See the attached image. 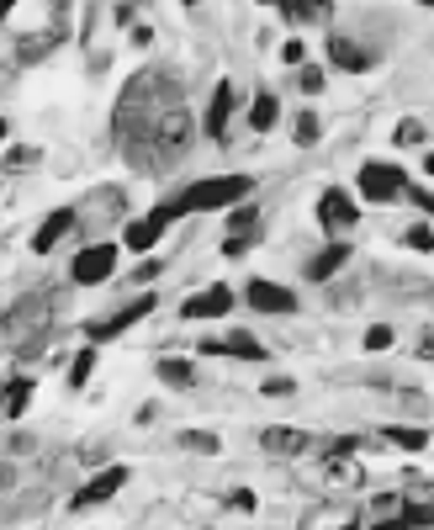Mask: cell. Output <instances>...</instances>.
<instances>
[{
	"mask_svg": "<svg viewBox=\"0 0 434 530\" xmlns=\"http://www.w3.org/2000/svg\"><path fill=\"white\" fill-rule=\"evenodd\" d=\"M175 101H180V85H175L170 74H154V69H138V74L122 85V96H117V106H111V138L122 143V154L133 159V170H143V143H148L154 117L170 111Z\"/></svg>",
	"mask_w": 434,
	"mask_h": 530,
	"instance_id": "6da1fadb",
	"label": "cell"
},
{
	"mask_svg": "<svg viewBox=\"0 0 434 530\" xmlns=\"http://www.w3.org/2000/svg\"><path fill=\"white\" fill-rule=\"evenodd\" d=\"M191 138H196V117L175 101V106H170V111H159V117H154V127H148V143H143V170H148V175H164L175 159H186Z\"/></svg>",
	"mask_w": 434,
	"mask_h": 530,
	"instance_id": "7a4b0ae2",
	"label": "cell"
},
{
	"mask_svg": "<svg viewBox=\"0 0 434 530\" xmlns=\"http://www.w3.org/2000/svg\"><path fill=\"white\" fill-rule=\"evenodd\" d=\"M255 191V181L249 175H207V181H191L175 202H164L159 212L175 223L180 212H223V207H239L244 196Z\"/></svg>",
	"mask_w": 434,
	"mask_h": 530,
	"instance_id": "3957f363",
	"label": "cell"
},
{
	"mask_svg": "<svg viewBox=\"0 0 434 530\" xmlns=\"http://www.w3.org/2000/svg\"><path fill=\"white\" fill-rule=\"evenodd\" d=\"M403 191H408L403 165H392V159H371V165H361V202H398Z\"/></svg>",
	"mask_w": 434,
	"mask_h": 530,
	"instance_id": "277c9868",
	"label": "cell"
},
{
	"mask_svg": "<svg viewBox=\"0 0 434 530\" xmlns=\"http://www.w3.org/2000/svg\"><path fill=\"white\" fill-rule=\"evenodd\" d=\"M111 271H117V244H85L69 260V281L74 287H101V281H111Z\"/></svg>",
	"mask_w": 434,
	"mask_h": 530,
	"instance_id": "5b68a950",
	"label": "cell"
},
{
	"mask_svg": "<svg viewBox=\"0 0 434 530\" xmlns=\"http://www.w3.org/2000/svg\"><path fill=\"white\" fill-rule=\"evenodd\" d=\"M154 308H159V297H154V292H143V297H133L127 308H117L111 319L90 324V329H85V334H90V350H95V345H106V340H117V334H127V329H133L138 319H148Z\"/></svg>",
	"mask_w": 434,
	"mask_h": 530,
	"instance_id": "8992f818",
	"label": "cell"
},
{
	"mask_svg": "<svg viewBox=\"0 0 434 530\" xmlns=\"http://www.w3.org/2000/svg\"><path fill=\"white\" fill-rule=\"evenodd\" d=\"M255 239H260V207H255V202L228 207V239H223V255L239 260V255L255 250Z\"/></svg>",
	"mask_w": 434,
	"mask_h": 530,
	"instance_id": "52a82bcc",
	"label": "cell"
},
{
	"mask_svg": "<svg viewBox=\"0 0 434 530\" xmlns=\"http://www.w3.org/2000/svg\"><path fill=\"white\" fill-rule=\"evenodd\" d=\"M318 223H324L329 234H350V228L361 223V202H355L345 186H329V191L318 196Z\"/></svg>",
	"mask_w": 434,
	"mask_h": 530,
	"instance_id": "ba28073f",
	"label": "cell"
},
{
	"mask_svg": "<svg viewBox=\"0 0 434 530\" xmlns=\"http://www.w3.org/2000/svg\"><path fill=\"white\" fill-rule=\"evenodd\" d=\"M64 37H69V27H58V21H53V27H37V32H27V37L16 42V64H21V69L42 64V58H48V53H53Z\"/></svg>",
	"mask_w": 434,
	"mask_h": 530,
	"instance_id": "9c48e42d",
	"label": "cell"
},
{
	"mask_svg": "<svg viewBox=\"0 0 434 530\" xmlns=\"http://www.w3.org/2000/svg\"><path fill=\"white\" fill-rule=\"evenodd\" d=\"M260 446H265V457L292 462V457H308V451H313V435H308V430H292V425H270V430L260 435Z\"/></svg>",
	"mask_w": 434,
	"mask_h": 530,
	"instance_id": "30bf717a",
	"label": "cell"
},
{
	"mask_svg": "<svg viewBox=\"0 0 434 530\" xmlns=\"http://www.w3.org/2000/svg\"><path fill=\"white\" fill-rule=\"evenodd\" d=\"M329 58H334L339 69H350V74H366V69L377 64V53H371L366 42H355L350 32H329Z\"/></svg>",
	"mask_w": 434,
	"mask_h": 530,
	"instance_id": "8fae6325",
	"label": "cell"
},
{
	"mask_svg": "<svg viewBox=\"0 0 434 530\" xmlns=\"http://www.w3.org/2000/svg\"><path fill=\"white\" fill-rule=\"evenodd\" d=\"M80 223V212L74 207H58V212H48L42 223H37V234H32V255H48V250H58L64 239H69V228Z\"/></svg>",
	"mask_w": 434,
	"mask_h": 530,
	"instance_id": "7c38bea8",
	"label": "cell"
},
{
	"mask_svg": "<svg viewBox=\"0 0 434 530\" xmlns=\"http://www.w3.org/2000/svg\"><path fill=\"white\" fill-rule=\"evenodd\" d=\"M127 488V467H106V472H95L85 488H80V499H74V510H90V504H106V499H117Z\"/></svg>",
	"mask_w": 434,
	"mask_h": 530,
	"instance_id": "4fadbf2b",
	"label": "cell"
},
{
	"mask_svg": "<svg viewBox=\"0 0 434 530\" xmlns=\"http://www.w3.org/2000/svg\"><path fill=\"white\" fill-rule=\"evenodd\" d=\"M180 313H186V319H228V313H233V287H207V292L186 297Z\"/></svg>",
	"mask_w": 434,
	"mask_h": 530,
	"instance_id": "5bb4252c",
	"label": "cell"
},
{
	"mask_svg": "<svg viewBox=\"0 0 434 530\" xmlns=\"http://www.w3.org/2000/svg\"><path fill=\"white\" fill-rule=\"evenodd\" d=\"M228 117H233V80H217V90H212V101H207V138H228Z\"/></svg>",
	"mask_w": 434,
	"mask_h": 530,
	"instance_id": "9a60e30c",
	"label": "cell"
},
{
	"mask_svg": "<svg viewBox=\"0 0 434 530\" xmlns=\"http://www.w3.org/2000/svg\"><path fill=\"white\" fill-rule=\"evenodd\" d=\"M164 228H170V218L154 207L148 218H133V223H127L122 244H127V250H138V255H148V244H159V239H164Z\"/></svg>",
	"mask_w": 434,
	"mask_h": 530,
	"instance_id": "2e32d148",
	"label": "cell"
},
{
	"mask_svg": "<svg viewBox=\"0 0 434 530\" xmlns=\"http://www.w3.org/2000/svg\"><path fill=\"white\" fill-rule=\"evenodd\" d=\"M249 308H260V313H297V297L286 292V287H276V281H249Z\"/></svg>",
	"mask_w": 434,
	"mask_h": 530,
	"instance_id": "e0dca14e",
	"label": "cell"
},
{
	"mask_svg": "<svg viewBox=\"0 0 434 530\" xmlns=\"http://www.w3.org/2000/svg\"><path fill=\"white\" fill-rule=\"evenodd\" d=\"M339 265H350V244H329L324 255H313L308 260V281H329Z\"/></svg>",
	"mask_w": 434,
	"mask_h": 530,
	"instance_id": "ac0fdd59",
	"label": "cell"
},
{
	"mask_svg": "<svg viewBox=\"0 0 434 530\" xmlns=\"http://www.w3.org/2000/svg\"><path fill=\"white\" fill-rule=\"evenodd\" d=\"M154 372H159V382H164V388H175V393L196 388V366H191V361H180V356H164Z\"/></svg>",
	"mask_w": 434,
	"mask_h": 530,
	"instance_id": "d6986e66",
	"label": "cell"
},
{
	"mask_svg": "<svg viewBox=\"0 0 434 530\" xmlns=\"http://www.w3.org/2000/svg\"><path fill=\"white\" fill-rule=\"evenodd\" d=\"M276 117H281L276 90H260V96H255V106H249V127H255V133H270V127H276Z\"/></svg>",
	"mask_w": 434,
	"mask_h": 530,
	"instance_id": "ffe728a7",
	"label": "cell"
},
{
	"mask_svg": "<svg viewBox=\"0 0 434 530\" xmlns=\"http://www.w3.org/2000/svg\"><path fill=\"white\" fill-rule=\"evenodd\" d=\"M223 356H239V361H265V345H260L249 329H228V340H223Z\"/></svg>",
	"mask_w": 434,
	"mask_h": 530,
	"instance_id": "44dd1931",
	"label": "cell"
},
{
	"mask_svg": "<svg viewBox=\"0 0 434 530\" xmlns=\"http://www.w3.org/2000/svg\"><path fill=\"white\" fill-rule=\"evenodd\" d=\"M387 441H392L398 451H414V457H419V451H430V430H419V425H392V430H387Z\"/></svg>",
	"mask_w": 434,
	"mask_h": 530,
	"instance_id": "7402d4cb",
	"label": "cell"
},
{
	"mask_svg": "<svg viewBox=\"0 0 434 530\" xmlns=\"http://www.w3.org/2000/svg\"><path fill=\"white\" fill-rule=\"evenodd\" d=\"M27 403H32V377H16V382L0 393V409L16 419V414H27Z\"/></svg>",
	"mask_w": 434,
	"mask_h": 530,
	"instance_id": "603a6c76",
	"label": "cell"
},
{
	"mask_svg": "<svg viewBox=\"0 0 434 530\" xmlns=\"http://www.w3.org/2000/svg\"><path fill=\"white\" fill-rule=\"evenodd\" d=\"M180 446L196 451V457H217V451H223V441H217L212 430H180Z\"/></svg>",
	"mask_w": 434,
	"mask_h": 530,
	"instance_id": "cb8c5ba5",
	"label": "cell"
},
{
	"mask_svg": "<svg viewBox=\"0 0 434 530\" xmlns=\"http://www.w3.org/2000/svg\"><path fill=\"white\" fill-rule=\"evenodd\" d=\"M292 138H297L302 149H308V143H318V138H324V117H318V111H302V117L292 122Z\"/></svg>",
	"mask_w": 434,
	"mask_h": 530,
	"instance_id": "d4e9b609",
	"label": "cell"
},
{
	"mask_svg": "<svg viewBox=\"0 0 434 530\" xmlns=\"http://www.w3.org/2000/svg\"><path fill=\"white\" fill-rule=\"evenodd\" d=\"M329 483H366L361 457H350V462H329Z\"/></svg>",
	"mask_w": 434,
	"mask_h": 530,
	"instance_id": "484cf974",
	"label": "cell"
},
{
	"mask_svg": "<svg viewBox=\"0 0 434 530\" xmlns=\"http://www.w3.org/2000/svg\"><path fill=\"white\" fill-rule=\"evenodd\" d=\"M403 244H408V250H419V255H430V250H434V228H430V218H419V223H414V228L403 234Z\"/></svg>",
	"mask_w": 434,
	"mask_h": 530,
	"instance_id": "4316f807",
	"label": "cell"
},
{
	"mask_svg": "<svg viewBox=\"0 0 434 530\" xmlns=\"http://www.w3.org/2000/svg\"><path fill=\"white\" fill-rule=\"evenodd\" d=\"M398 520H403V530H430V504H424V499H414V504H403V515H398Z\"/></svg>",
	"mask_w": 434,
	"mask_h": 530,
	"instance_id": "83f0119b",
	"label": "cell"
},
{
	"mask_svg": "<svg viewBox=\"0 0 434 530\" xmlns=\"http://www.w3.org/2000/svg\"><path fill=\"white\" fill-rule=\"evenodd\" d=\"M392 143H398V149H403V143H424V122H419V117H403V122L392 127Z\"/></svg>",
	"mask_w": 434,
	"mask_h": 530,
	"instance_id": "f1b7e54d",
	"label": "cell"
},
{
	"mask_svg": "<svg viewBox=\"0 0 434 530\" xmlns=\"http://www.w3.org/2000/svg\"><path fill=\"white\" fill-rule=\"evenodd\" d=\"M281 11L297 16V21H313L318 11H329V0H281Z\"/></svg>",
	"mask_w": 434,
	"mask_h": 530,
	"instance_id": "f546056e",
	"label": "cell"
},
{
	"mask_svg": "<svg viewBox=\"0 0 434 530\" xmlns=\"http://www.w3.org/2000/svg\"><path fill=\"white\" fill-rule=\"evenodd\" d=\"M37 159H42V154H37V149H32V143H16V149H11V154H5V170H32V165H37Z\"/></svg>",
	"mask_w": 434,
	"mask_h": 530,
	"instance_id": "4dcf8cb0",
	"label": "cell"
},
{
	"mask_svg": "<svg viewBox=\"0 0 434 530\" xmlns=\"http://www.w3.org/2000/svg\"><path fill=\"white\" fill-rule=\"evenodd\" d=\"M90 372H95V350H80V356H74V372H69V388H85Z\"/></svg>",
	"mask_w": 434,
	"mask_h": 530,
	"instance_id": "1f68e13d",
	"label": "cell"
},
{
	"mask_svg": "<svg viewBox=\"0 0 434 530\" xmlns=\"http://www.w3.org/2000/svg\"><path fill=\"white\" fill-rule=\"evenodd\" d=\"M297 69H302V74H297V85H302L308 96H318V90H324V69H318V64H297Z\"/></svg>",
	"mask_w": 434,
	"mask_h": 530,
	"instance_id": "d6a6232c",
	"label": "cell"
},
{
	"mask_svg": "<svg viewBox=\"0 0 434 530\" xmlns=\"http://www.w3.org/2000/svg\"><path fill=\"white\" fill-rule=\"evenodd\" d=\"M392 340H398V334H392V324H371V329H366V350H387Z\"/></svg>",
	"mask_w": 434,
	"mask_h": 530,
	"instance_id": "836d02e7",
	"label": "cell"
},
{
	"mask_svg": "<svg viewBox=\"0 0 434 530\" xmlns=\"http://www.w3.org/2000/svg\"><path fill=\"white\" fill-rule=\"evenodd\" d=\"M228 504H233L239 515H255V510H260V499H255L249 488H233V494H228Z\"/></svg>",
	"mask_w": 434,
	"mask_h": 530,
	"instance_id": "e575fe53",
	"label": "cell"
},
{
	"mask_svg": "<svg viewBox=\"0 0 434 530\" xmlns=\"http://www.w3.org/2000/svg\"><path fill=\"white\" fill-rule=\"evenodd\" d=\"M281 58H286V64H308V48H302V37H286V42H281Z\"/></svg>",
	"mask_w": 434,
	"mask_h": 530,
	"instance_id": "d590c367",
	"label": "cell"
},
{
	"mask_svg": "<svg viewBox=\"0 0 434 530\" xmlns=\"http://www.w3.org/2000/svg\"><path fill=\"white\" fill-rule=\"evenodd\" d=\"M154 276H159V260H143V265H138V287H148Z\"/></svg>",
	"mask_w": 434,
	"mask_h": 530,
	"instance_id": "8d00e7d4",
	"label": "cell"
},
{
	"mask_svg": "<svg viewBox=\"0 0 434 530\" xmlns=\"http://www.w3.org/2000/svg\"><path fill=\"white\" fill-rule=\"evenodd\" d=\"M265 393H270V398H276V393L286 398V393H292V377H270V382H265Z\"/></svg>",
	"mask_w": 434,
	"mask_h": 530,
	"instance_id": "74e56055",
	"label": "cell"
},
{
	"mask_svg": "<svg viewBox=\"0 0 434 530\" xmlns=\"http://www.w3.org/2000/svg\"><path fill=\"white\" fill-rule=\"evenodd\" d=\"M0 488H11V462H0Z\"/></svg>",
	"mask_w": 434,
	"mask_h": 530,
	"instance_id": "f35d334b",
	"label": "cell"
},
{
	"mask_svg": "<svg viewBox=\"0 0 434 530\" xmlns=\"http://www.w3.org/2000/svg\"><path fill=\"white\" fill-rule=\"evenodd\" d=\"M371 530H403V520H382V526H371Z\"/></svg>",
	"mask_w": 434,
	"mask_h": 530,
	"instance_id": "ab89813d",
	"label": "cell"
},
{
	"mask_svg": "<svg viewBox=\"0 0 434 530\" xmlns=\"http://www.w3.org/2000/svg\"><path fill=\"white\" fill-rule=\"evenodd\" d=\"M11 5H16V0H0V21H5V16H11Z\"/></svg>",
	"mask_w": 434,
	"mask_h": 530,
	"instance_id": "60d3db41",
	"label": "cell"
},
{
	"mask_svg": "<svg viewBox=\"0 0 434 530\" xmlns=\"http://www.w3.org/2000/svg\"><path fill=\"white\" fill-rule=\"evenodd\" d=\"M260 5H281V0H260Z\"/></svg>",
	"mask_w": 434,
	"mask_h": 530,
	"instance_id": "b9f144b4",
	"label": "cell"
},
{
	"mask_svg": "<svg viewBox=\"0 0 434 530\" xmlns=\"http://www.w3.org/2000/svg\"><path fill=\"white\" fill-rule=\"evenodd\" d=\"M186 5H202V0H186Z\"/></svg>",
	"mask_w": 434,
	"mask_h": 530,
	"instance_id": "7bdbcfd3",
	"label": "cell"
},
{
	"mask_svg": "<svg viewBox=\"0 0 434 530\" xmlns=\"http://www.w3.org/2000/svg\"><path fill=\"white\" fill-rule=\"evenodd\" d=\"M0 138H5V122H0Z\"/></svg>",
	"mask_w": 434,
	"mask_h": 530,
	"instance_id": "ee69618b",
	"label": "cell"
}]
</instances>
